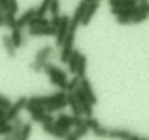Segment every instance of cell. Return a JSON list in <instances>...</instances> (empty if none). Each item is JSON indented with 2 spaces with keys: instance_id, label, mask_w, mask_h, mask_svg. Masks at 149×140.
Listing matches in <instances>:
<instances>
[{
  "instance_id": "obj_9",
  "label": "cell",
  "mask_w": 149,
  "mask_h": 140,
  "mask_svg": "<svg viewBox=\"0 0 149 140\" xmlns=\"http://www.w3.org/2000/svg\"><path fill=\"white\" fill-rule=\"evenodd\" d=\"M4 116H6V110H4V109H0V119H2Z\"/></svg>"
},
{
  "instance_id": "obj_2",
  "label": "cell",
  "mask_w": 149,
  "mask_h": 140,
  "mask_svg": "<svg viewBox=\"0 0 149 140\" xmlns=\"http://www.w3.org/2000/svg\"><path fill=\"white\" fill-rule=\"evenodd\" d=\"M53 54V47H49V46H46V47H42V49H39V53H37V56H35V61H33V68L37 70V72H39V70L40 68H44V65H46V60L49 58Z\"/></svg>"
},
{
  "instance_id": "obj_4",
  "label": "cell",
  "mask_w": 149,
  "mask_h": 140,
  "mask_svg": "<svg viewBox=\"0 0 149 140\" xmlns=\"http://www.w3.org/2000/svg\"><path fill=\"white\" fill-rule=\"evenodd\" d=\"M11 39H13V42H14L16 47L25 46V35H23L21 28H11Z\"/></svg>"
},
{
  "instance_id": "obj_8",
  "label": "cell",
  "mask_w": 149,
  "mask_h": 140,
  "mask_svg": "<svg viewBox=\"0 0 149 140\" xmlns=\"http://www.w3.org/2000/svg\"><path fill=\"white\" fill-rule=\"evenodd\" d=\"M0 26H4V9L0 7Z\"/></svg>"
},
{
  "instance_id": "obj_7",
  "label": "cell",
  "mask_w": 149,
  "mask_h": 140,
  "mask_svg": "<svg viewBox=\"0 0 149 140\" xmlns=\"http://www.w3.org/2000/svg\"><path fill=\"white\" fill-rule=\"evenodd\" d=\"M11 100L7 98V96H4V95H0V109H4V110H7L9 107H11Z\"/></svg>"
},
{
  "instance_id": "obj_5",
  "label": "cell",
  "mask_w": 149,
  "mask_h": 140,
  "mask_svg": "<svg viewBox=\"0 0 149 140\" xmlns=\"http://www.w3.org/2000/svg\"><path fill=\"white\" fill-rule=\"evenodd\" d=\"M2 44H4V49L7 51V56H16V46H14V42H13V39H11V35H4L2 37Z\"/></svg>"
},
{
  "instance_id": "obj_1",
  "label": "cell",
  "mask_w": 149,
  "mask_h": 140,
  "mask_svg": "<svg viewBox=\"0 0 149 140\" xmlns=\"http://www.w3.org/2000/svg\"><path fill=\"white\" fill-rule=\"evenodd\" d=\"M25 107H26V98H19L16 103H11V107L6 110V116H4V119H6V121H9V123H11V121H14V119L19 116V112H21Z\"/></svg>"
},
{
  "instance_id": "obj_3",
  "label": "cell",
  "mask_w": 149,
  "mask_h": 140,
  "mask_svg": "<svg viewBox=\"0 0 149 140\" xmlns=\"http://www.w3.org/2000/svg\"><path fill=\"white\" fill-rule=\"evenodd\" d=\"M35 16V7H30V9H26L19 18H16V25H14V28H26L28 26V23H30V19Z\"/></svg>"
},
{
  "instance_id": "obj_6",
  "label": "cell",
  "mask_w": 149,
  "mask_h": 140,
  "mask_svg": "<svg viewBox=\"0 0 149 140\" xmlns=\"http://www.w3.org/2000/svg\"><path fill=\"white\" fill-rule=\"evenodd\" d=\"M14 25H16V14H13L9 11H4V26L14 28Z\"/></svg>"
}]
</instances>
